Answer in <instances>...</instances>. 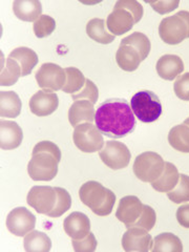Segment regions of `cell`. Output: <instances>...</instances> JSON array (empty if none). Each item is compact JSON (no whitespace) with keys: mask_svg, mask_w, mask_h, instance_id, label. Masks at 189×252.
Returning a JSON list of instances; mask_svg holds the SVG:
<instances>
[{"mask_svg":"<svg viewBox=\"0 0 189 252\" xmlns=\"http://www.w3.org/2000/svg\"><path fill=\"white\" fill-rule=\"evenodd\" d=\"M94 122L102 135L113 139L124 138L136 127V118L131 106L123 99H108L94 115Z\"/></svg>","mask_w":189,"mask_h":252,"instance_id":"cell-1","label":"cell"},{"mask_svg":"<svg viewBox=\"0 0 189 252\" xmlns=\"http://www.w3.org/2000/svg\"><path fill=\"white\" fill-rule=\"evenodd\" d=\"M79 196L85 206L99 217L112 214L116 203L115 193L96 181L84 183L79 190Z\"/></svg>","mask_w":189,"mask_h":252,"instance_id":"cell-2","label":"cell"},{"mask_svg":"<svg viewBox=\"0 0 189 252\" xmlns=\"http://www.w3.org/2000/svg\"><path fill=\"white\" fill-rule=\"evenodd\" d=\"M130 106L135 116L143 123L155 122L162 114L161 101L151 91H141L133 94Z\"/></svg>","mask_w":189,"mask_h":252,"instance_id":"cell-3","label":"cell"},{"mask_svg":"<svg viewBox=\"0 0 189 252\" xmlns=\"http://www.w3.org/2000/svg\"><path fill=\"white\" fill-rule=\"evenodd\" d=\"M132 168L135 176L142 182L153 183L162 175L165 162L159 154L145 152L136 158Z\"/></svg>","mask_w":189,"mask_h":252,"instance_id":"cell-4","label":"cell"},{"mask_svg":"<svg viewBox=\"0 0 189 252\" xmlns=\"http://www.w3.org/2000/svg\"><path fill=\"white\" fill-rule=\"evenodd\" d=\"M74 143L82 153L93 154L100 152L104 146L102 132L93 123H81L77 125L73 133Z\"/></svg>","mask_w":189,"mask_h":252,"instance_id":"cell-5","label":"cell"},{"mask_svg":"<svg viewBox=\"0 0 189 252\" xmlns=\"http://www.w3.org/2000/svg\"><path fill=\"white\" fill-rule=\"evenodd\" d=\"M58 160L53 155L40 153L32 155L28 172L34 181H52L58 173Z\"/></svg>","mask_w":189,"mask_h":252,"instance_id":"cell-6","label":"cell"},{"mask_svg":"<svg viewBox=\"0 0 189 252\" xmlns=\"http://www.w3.org/2000/svg\"><path fill=\"white\" fill-rule=\"evenodd\" d=\"M99 157L107 167L119 170L128 166L131 155L124 143L113 140L105 142L104 147L99 152Z\"/></svg>","mask_w":189,"mask_h":252,"instance_id":"cell-7","label":"cell"},{"mask_svg":"<svg viewBox=\"0 0 189 252\" xmlns=\"http://www.w3.org/2000/svg\"><path fill=\"white\" fill-rule=\"evenodd\" d=\"M36 81L44 91L57 92L63 89L66 82L65 70L55 63H44L36 73Z\"/></svg>","mask_w":189,"mask_h":252,"instance_id":"cell-8","label":"cell"},{"mask_svg":"<svg viewBox=\"0 0 189 252\" xmlns=\"http://www.w3.org/2000/svg\"><path fill=\"white\" fill-rule=\"evenodd\" d=\"M188 29L183 18L179 15H173L164 18L159 26V35L162 40L170 45L183 42L187 38Z\"/></svg>","mask_w":189,"mask_h":252,"instance_id":"cell-9","label":"cell"},{"mask_svg":"<svg viewBox=\"0 0 189 252\" xmlns=\"http://www.w3.org/2000/svg\"><path fill=\"white\" fill-rule=\"evenodd\" d=\"M57 201L56 189L51 186H34L28 193L27 202L38 214L46 215L53 210Z\"/></svg>","mask_w":189,"mask_h":252,"instance_id":"cell-10","label":"cell"},{"mask_svg":"<svg viewBox=\"0 0 189 252\" xmlns=\"http://www.w3.org/2000/svg\"><path fill=\"white\" fill-rule=\"evenodd\" d=\"M36 218L26 207L13 209L6 218V227L16 236H26L34 230Z\"/></svg>","mask_w":189,"mask_h":252,"instance_id":"cell-11","label":"cell"},{"mask_svg":"<svg viewBox=\"0 0 189 252\" xmlns=\"http://www.w3.org/2000/svg\"><path fill=\"white\" fill-rule=\"evenodd\" d=\"M154 245L152 235L140 227H130L122 236V247L126 252L151 251Z\"/></svg>","mask_w":189,"mask_h":252,"instance_id":"cell-12","label":"cell"},{"mask_svg":"<svg viewBox=\"0 0 189 252\" xmlns=\"http://www.w3.org/2000/svg\"><path fill=\"white\" fill-rule=\"evenodd\" d=\"M143 211V203L136 195H127L120 200L116 211V218L122 222L126 228H130L139 220Z\"/></svg>","mask_w":189,"mask_h":252,"instance_id":"cell-13","label":"cell"},{"mask_svg":"<svg viewBox=\"0 0 189 252\" xmlns=\"http://www.w3.org/2000/svg\"><path fill=\"white\" fill-rule=\"evenodd\" d=\"M31 112L38 117H46L56 112L59 105V98L56 93L38 91L30 100Z\"/></svg>","mask_w":189,"mask_h":252,"instance_id":"cell-14","label":"cell"},{"mask_svg":"<svg viewBox=\"0 0 189 252\" xmlns=\"http://www.w3.org/2000/svg\"><path fill=\"white\" fill-rule=\"evenodd\" d=\"M65 233L73 240H82L91 232V220L82 212H72L63 222Z\"/></svg>","mask_w":189,"mask_h":252,"instance_id":"cell-15","label":"cell"},{"mask_svg":"<svg viewBox=\"0 0 189 252\" xmlns=\"http://www.w3.org/2000/svg\"><path fill=\"white\" fill-rule=\"evenodd\" d=\"M133 25H136L133 16L124 9H114L106 19V27L110 34L121 36L129 32Z\"/></svg>","mask_w":189,"mask_h":252,"instance_id":"cell-16","label":"cell"},{"mask_svg":"<svg viewBox=\"0 0 189 252\" xmlns=\"http://www.w3.org/2000/svg\"><path fill=\"white\" fill-rule=\"evenodd\" d=\"M23 132L20 126L14 121L0 122V147L3 151H12L21 145Z\"/></svg>","mask_w":189,"mask_h":252,"instance_id":"cell-17","label":"cell"},{"mask_svg":"<svg viewBox=\"0 0 189 252\" xmlns=\"http://www.w3.org/2000/svg\"><path fill=\"white\" fill-rule=\"evenodd\" d=\"M157 73L164 80L172 81L183 73L184 63L177 55H164L157 62Z\"/></svg>","mask_w":189,"mask_h":252,"instance_id":"cell-18","label":"cell"},{"mask_svg":"<svg viewBox=\"0 0 189 252\" xmlns=\"http://www.w3.org/2000/svg\"><path fill=\"white\" fill-rule=\"evenodd\" d=\"M94 104L89 100H77L68 109V121L70 125L76 127L77 125L84 123H92L94 121Z\"/></svg>","mask_w":189,"mask_h":252,"instance_id":"cell-19","label":"cell"},{"mask_svg":"<svg viewBox=\"0 0 189 252\" xmlns=\"http://www.w3.org/2000/svg\"><path fill=\"white\" fill-rule=\"evenodd\" d=\"M13 11L16 17L22 21L36 22L41 17L42 5L38 0H15Z\"/></svg>","mask_w":189,"mask_h":252,"instance_id":"cell-20","label":"cell"},{"mask_svg":"<svg viewBox=\"0 0 189 252\" xmlns=\"http://www.w3.org/2000/svg\"><path fill=\"white\" fill-rule=\"evenodd\" d=\"M180 173L178 168L170 162H165V168L162 175L152 183L153 188L159 192L167 193L175 188L179 182Z\"/></svg>","mask_w":189,"mask_h":252,"instance_id":"cell-21","label":"cell"},{"mask_svg":"<svg viewBox=\"0 0 189 252\" xmlns=\"http://www.w3.org/2000/svg\"><path fill=\"white\" fill-rule=\"evenodd\" d=\"M9 57L17 61L21 67V77L29 76L38 64V55L30 47L21 46L12 51Z\"/></svg>","mask_w":189,"mask_h":252,"instance_id":"cell-22","label":"cell"},{"mask_svg":"<svg viewBox=\"0 0 189 252\" xmlns=\"http://www.w3.org/2000/svg\"><path fill=\"white\" fill-rule=\"evenodd\" d=\"M116 61L119 67L125 72H133L141 64L139 53L130 45H120L116 54Z\"/></svg>","mask_w":189,"mask_h":252,"instance_id":"cell-23","label":"cell"},{"mask_svg":"<svg viewBox=\"0 0 189 252\" xmlns=\"http://www.w3.org/2000/svg\"><path fill=\"white\" fill-rule=\"evenodd\" d=\"M22 103L15 92H0V116L16 118L21 113Z\"/></svg>","mask_w":189,"mask_h":252,"instance_id":"cell-24","label":"cell"},{"mask_svg":"<svg viewBox=\"0 0 189 252\" xmlns=\"http://www.w3.org/2000/svg\"><path fill=\"white\" fill-rule=\"evenodd\" d=\"M106 28L105 20L101 18H94L86 25V34L94 41L101 44H109L115 40V36L110 34Z\"/></svg>","mask_w":189,"mask_h":252,"instance_id":"cell-25","label":"cell"},{"mask_svg":"<svg viewBox=\"0 0 189 252\" xmlns=\"http://www.w3.org/2000/svg\"><path fill=\"white\" fill-rule=\"evenodd\" d=\"M168 142L176 151L189 154V126L184 123L173 126L168 133Z\"/></svg>","mask_w":189,"mask_h":252,"instance_id":"cell-26","label":"cell"},{"mask_svg":"<svg viewBox=\"0 0 189 252\" xmlns=\"http://www.w3.org/2000/svg\"><path fill=\"white\" fill-rule=\"evenodd\" d=\"M25 249L28 252H49L52 248V241L43 232L33 230L25 236Z\"/></svg>","mask_w":189,"mask_h":252,"instance_id":"cell-27","label":"cell"},{"mask_svg":"<svg viewBox=\"0 0 189 252\" xmlns=\"http://www.w3.org/2000/svg\"><path fill=\"white\" fill-rule=\"evenodd\" d=\"M153 252H182L183 244L177 235L170 232H164L157 235L152 248Z\"/></svg>","mask_w":189,"mask_h":252,"instance_id":"cell-28","label":"cell"},{"mask_svg":"<svg viewBox=\"0 0 189 252\" xmlns=\"http://www.w3.org/2000/svg\"><path fill=\"white\" fill-rule=\"evenodd\" d=\"M120 45L132 46L133 49L139 53L142 61L145 60L148 57V55L151 53V49H152L151 41H149L148 37L143 33H140V32H135L133 34L122 39Z\"/></svg>","mask_w":189,"mask_h":252,"instance_id":"cell-29","label":"cell"},{"mask_svg":"<svg viewBox=\"0 0 189 252\" xmlns=\"http://www.w3.org/2000/svg\"><path fill=\"white\" fill-rule=\"evenodd\" d=\"M66 74V82L63 86V93L65 94H72L80 92L81 89L84 88L86 79L80 69L76 67H66L64 68Z\"/></svg>","mask_w":189,"mask_h":252,"instance_id":"cell-30","label":"cell"},{"mask_svg":"<svg viewBox=\"0 0 189 252\" xmlns=\"http://www.w3.org/2000/svg\"><path fill=\"white\" fill-rule=\"evenodd\" d=\"M21 76V67L19 63L12 59L7 58L5 61V67L1 69V78H0V85L11 86L18 81Z\"/></svg>","mask_w":189,"mask_h":252,"instance_id":"cell-31","label":"cell"},{"mask_svg":"<svg viewBox=\"0 0 189 252\" xmlns=\"http://www.w3.org/2000/svg\"><path fill=\"white\" fill-rule=\"evenodd\" d=\"M167 196L176 204L189 202V177L181 173L177 186L167 192Z\"/></svg>","mask_w":189,"mask_h":252,"instance_id":"cell-32","label":"cell"},{"mask_svg":"<svg viewBox=\"0 0 189 252\" xmlns=\"http://www.w3.org/2000/svg\"><path fill=\"white\" fill-rule=\"evenodd\" d=\"M57 192V201L55 204V207L51 212L47 214L50 218H59L63 214H65L67 210H69L70 206H72V198L70 194L64 188L61 187H55Z\"/></svg>","mask_w":189,"mask_h":252,"instance_id":"cell-33","label":"cell"},{"mask_svg":"<svg viewBox=\"0 0 189 252\" xmlns=\"http://www.w3.org/2000/svg\"><path fill=\"white\" fill-rule=\"evenodd\" d=\"M56 29V21L49 15H41L36 22H34L33 30L37 38H45L53 34Z\"/></svg>","mask_w":189,"mask_h":252,"instance_id":"cell-34","label":"cell"},{"mask_svg":"<svg viewBox=\"0 0 189 252\" xmlns=\"http://www.w3.org/2000/svg\"><path fill=\"white\" fill-rule=\"evenodd\" d=\"M72 98L75 101L85 99L92 102L93 104H96L99 99V91L96 84H94L92 80H90V79H86L83 90L77 94H72Z\"/></svg>","mask_w":189,"mask_h":252,"instance_id":"cell-35","label":"cell"},{"mask_svg":"<svg viewBox=\"0 0 189 252\" xmlns=\"http://www.w3.org/2000/svg\"><path fill=\"white\" fill-rule=\"evenodd\" d=\"M157 222L156 211L148 205H143V211L139 218V220L132 227H140L143 229L151 231Z\"/></svg>","mask_w":189,"mask_h":252,"instance_id":"cell-36","label":"cell"},{"mask_svg":"<svg viewBox=\"0 0 189 252\" xmlns=\"http://www.w3.org/2000/svg\"><path fill=\"white\" fill-rule=\"evenodd\" d=\"M115 7L116 9H124L128 11L133 16L136 23H138L143 17V6L138 1H135V0H119V1L116 2Z\"/></svg>","mask_w":189,"mask_h":252,"instance_id":"cell-37","label":"cell"},{"mask_svg":"<svg viewBox=\"0 0 189 252\" xmlns=\"http://www.w3.org/2000/svg\"><path fill=\"white\" fill-rule=\"evenodd\" d=\"M72 244L76 252H93L96 250L98 245L97 240L92 232H90L82 240H73Z\"/></svg>","mask_w":189,"mask_h":252,"instance_id":"cell-38","label":"cell"},{"mask_svg":"<svg viewBox=\"0 0 189 252\" xmlns=\"http://www.w3.org/2000/svg\"><path fill=\"white\" fill-rule=\"evenodd\" d=\"M177 97L183 101H189V73L178 77L173 85Z\"/></svg>","mask_w":189,"mask_h":252,"instance_id":"cell-39","label":"cell"},{"mask_svg":"<svg viewBox=\"0 0 189 252\" xmlns=\"http://www.w3.org/2000/svg\"><path fill=\"white\" fill-rule=\"evenodd\" d=\"M40 153L51 154L55 158H56V159L58 160V162L61 161V152H60L59 147L55 143H53V142H51V141H41V142H39L38 144L35 145L32 155H36V154H40Z\"/></svg>","mask_w":189,"mask_h":252,"instance_id":"cell-40","label":"cell"},{"mask_svg":"<svg viewBox=\"0 0 189 252\" xmlns=\"http://www.w3.org/2000/svg\"><path fill=\"white\" fill-rule=\"evenodd\" d=\"M151 4L153 9L161 15L168 14L176 10L179 6V0H168V1H156V2H148Z\"/></svg>","mask_w":189,"mask_h":252,"instance_id":"cell-41","label":"cell"},{"mask_svg":"<svg viewBox=\"0 0 189 252\" xmlns=\"http://www.w3.org/2000/svg\"><path fill=\"white\" fill-rule=\"evenodd\" d=\"M177 220L181 226L184 228H189V204L183 205V206L178 208Z\"/></svg>","mask_w":189,"mask_h":252,"instance_id":"cell-42","label":"cell"},{"mask_svg":"<svg viewBox=\"0 0 189 252\" xmlns=\"http://www.w3.org/2000/svg\"><path fill=\"white\" fill-rule=\"evenodd\" d=\"M177 15H179L181 18H183V20L185 21L187 29H188V34H187V38H189V12L187 11H180Z\"/></svg>","mask_w":189,"mask_h":252,"instance_id":"cell-43","label":"cell"},{"mask_svg":"<svg viewBox=\"0 0 189 252\" xmlns=\"http://www.w3.org/2000/svg\"><path fill=\"white\" fill-rule=\"evenodd\" d=\"M184 124H186V125L189 126V118H187V119L184 121Z\"/></svg>","mask_w":189,"mask_h":252,"instance_id":"cell-44","label":"cell"}]
</instances>
